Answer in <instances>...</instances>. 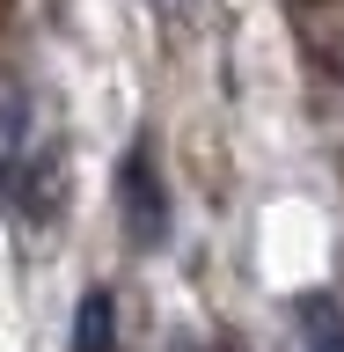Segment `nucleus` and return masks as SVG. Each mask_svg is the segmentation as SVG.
Instances as JSON below:
<instances>
[{"mask_svg": "<svg viewBox=\"0 0 344 352\" xmlns=\"http://www.w3.org/2000/svg\"><path fill=\"white\" fill-rule=\"evenodd\" d=\"M301 345L308 352H344V308L330 294H301Z\"/></svg>", "mask_w": 344, "mask_h": 352, "instance_id": "7ed1b4c3", "label": "nucleus"}, {"mask_svg": "<svg viewBox=\"0 0 344 352\" xmlns=\"http://www.w3.org/2000/svg\"><path fill=\"white\" fill-rule=\"evenodd\" d=\"M73 352H110V294H88V301H81V330H73Z\"/></svg>", "mask_w": 344, "mask_h": 352, "instance_id": "20e7f679", "label": "nucleus"}, {"mask_svg": "<svg viewBox=\"0 0 344 352\" xmlns=\"http://www.w3.org/2000/svg\"><path fill=\"white\" fill-rule=\"evenodd\" d=\"M117 206H125V235L139 242V250L169 242V198H161V176H154L147 147L125 154V169H117Z\"/></svg>", "mask_w": 344, "mask_h": 352, "instance_id": "f257e3e1", "label": "nucleus"}, {"mask_svg": "<svg viewBox=\"0 0 344 352\" xmlns=\"http://www.w3.org/2000/svg\"><path fill=\"white\" fill-rule=\"evenodd\" d=\"M30 103H22V88L0 81V191H8V176L22 169V154H30Z\"/></svg>", "mask_w": 344, "mask_h": 352, "instance_id": "f03ea898", "label": "nucleus"}]
</instances>
